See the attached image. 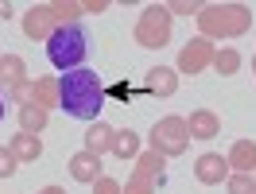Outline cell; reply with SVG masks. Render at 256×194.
Listing matches in <instances>:
<instances>
[{
  "mask_svg": "<svg viewBox=\"0 0 256 194\" xmlns=\"http://www.w3.org/2000/svg\"><path fill=\"white\" fill-rule=\"evenodd\" d=\"M105 101H109V90H105L97 70L82 66V70H70L58 78V109L74 120H97Z\"/></svg>",
  "mask_w": 256,
  "mask_h": 194,
  "instance_id": "cell-1",
  "label": "cell"
},
{
  "mask_svg": "<svg viewBox=\"0 0 256 194\" xmlns=\"http://www.w3.org/2000/svg\"><path fill=\"white\" fill-rule=\"evenodd\" d=\"M202 39H240L252 28V8L248 4H202L198 12Z\"/></svg>",
  "mask_w": 256,
  "mask_h": 194,
  "instance_id": "cell-2",
  "label": "cell"
},
{
  "mask_svg": "<svg viewBox=\"0 0 256 194\" xmlns=\"http://www.w3.org/2000/svg\"><path fill=\"white\" fill-rule=\"evenodd\" d=\"M86 54H90V39H86V32H82L78 24L54 28V35L47 39V58H50V66H54V70H62V74L82 70Z\"/></svg>",
  "mask_w": 256,
  "mask_h": 194,
  "instance_id": "cell-3",
  "label": "cell"
},
{
  "mask_svg": "<svg viewBox=\"0 0 256 194\" xmlns=\"http://www.w3.org/2000/svg\"><path fill=\"white\" fill-rule=\"evenodd\" d=\"M171 12H167V4H148L140 20H136V43L144 50H163L171 43Z\"/></svg>",
  "mask_w": 256,
  "mask_h": 194,
  "instance_id": "cell-4",
  "label": "cell"
},
{
  "mask_svg": "<svg viewBox=\"0 0 256 194\" xmlns=\"http://www.w3.org/2000/svg\"><path fill=\"white\" fill-rule=\"evenodd\" d=\"M152 148L160 152L163 160H175V156H182V152L190 148L186 120H182V116H163V120H156V128H152Z\"/></svg>",
  "mask_w": 256,
  "mask_h": 194,
  "instance_id": "cell-5",
  "label": "cell"
},
{
  "mask_svg": "<svg viewBox=\"0 0 256 194\" xmlns=\"http://www.w3.org/2000/svg\"><path fill=\"white\" fill-rule=\"evenodd\" d=\"M214 62V43L210 39H190L186 47L178 50V74H202L206 66Z\"/></svg>",
  "mask_w": 256,
  "mask_h": 194,
  "instance_id": "cell-6",
  "label": "cell"
},
{
  "mask_svg": "<svg viewBox=\"0 0 256 194\" xmlns=\"http://www.w3.org/2000/svg\"><path fill=\"white\" fill-rule=\"evenodd\" d=\"M54 12H50V4H32L28 12H24V35L35 39V43H47L50 35H54Z\"/></svg>",
  "mask_w": 256,
  "mask_h": 194,
  "instance_id": "cell-7",
  "label": "cell"
},
{
  "mask_svg": "<svg viewBox=\"0 0 256 194\" xmlns=\"http://www.w3.org/2000/svg\"><path fill=\"white\" fill-rule=\"evenodd\" d=\"M229 175H233V171H229L225 156H218V152H206V156H198V163H194V178H198L202 186H222Z\"/></svg>",
  "mask_w": 256,
  "mask_h": 194,
  "instance_id": "cell-8",
  "label": "cell"
},
{
  "mask_svg": "<svg viewBox=\"0 0 256 194\" xmlns=\"http://www.w3.org/2000/svg\"><path fill=\"white\" fill-rule=\"evenodd\" d=\"M66 167H70V178H74V182H86V186H94L97 178H101V156L86 152V148H82L78 156H70Z\"/></svg>",
  "mask_w": 256,
  "mask_h": 194,
  "instance_id": "cell-9",
  "label": "cell"
},
{
  "mask_svg": "<svg viewBox=\"0 0 256 194\" xmlns=\"http://www.w3.org/2000/svg\"><path fill=\"white\" fill-rule=\"evenodd\" d=\"M186 132H190V140H214L222 132V116L214 109H194L190 120H186Z\"/></svg>",
  "mask_w": 256,
  "mask_h": 194,
  "instance_id": "cell-10",
  "label": "cell"
},
{
  "mask_svg": "<svg viewBox=\"0 0 256 194\" xmlns=\"http://www.w3.org/2000/svg\"><path fill=\"white\" fill-rule=\"evenodd\" d=\"M225 163H229L233 175H252V171H256V144H252V140H237V144L229 148Z\"/></svg>",
  "mask_w": 256,
  "mask_h": 194,
  "instance_id": "cell-11",
  "label": "cell"
},
{
  "mask_svg": "<svg viewBox=\"0 0 256 194\" xmlns=\"http://www.w3.org/2000/svg\"><path fill=\"white\" fill-rule=\"evenodd\" d=\"M148 94L175 97L178 94V70H171V66H152V70H148Z\"/></svg>",
  "mask_w": 256,
  "mask_h": 194,
  "instance_id": "cell-12",
  "label": "cell"
},
{
  "mask_svg": "<svg viewBox=\"0 0 256 194\" xmlns=\"http://www.w3.org/2000/svg\"><path fill=\"white\" fill-rule=\"evenodd\" d=\"M163 167H167V160H163L156 148H148V152H140V156H136V171H132V175L148 178V182L156 186V182H163Z\"/></svg>",
  "mask_w": 256,
  "mask_h": 194,
  "instance_id": "cell-13",
  "label": "cell"
},
{
  "mask_svg": "<svg viewBox=\"0 0 256 194\" xmlns=\"http://www.w3.org/2000/svg\"><path fill=\"white\" fill-rule=\"evenodd\" d=\"M8 148H12V156H16L20 163H35L43 156V140H39V136H28V132H16V136L8 140Z\"/></svg>",
  "mask_w": 256,
  "mask_h": 194,
  "instance_id": "cell-14",
  "label": "cell"
},
{
  "mask_svg": "<svg viewBox=\"0 0 256 194\" xmlns=\"http://www.w3.org/2000/svg\"><path fill=\"white\" fill-rule=\"evenodd\" d=\"M112 136H116V128H109L105 120H94L90 132H86V152H94V156L112 152Z\"/></svg>",
  "mask_w": 256,
  "mask_h": 194,
  "instance_id": "cell-15",
  "label": "cell"
},
{
  "mask_svg": "<svg viewBox=\"0 0 256 194\" xmlns=\"http://www.w3.org/2000/svg\"><path fill=\"white\" fill-rule=\"evenodd\" d=\"M20 82H28V62L20 54H0V86L12 90Z\"/></svg>",
  "mask_w": 256,
  "mask_h": 194,
  "instance_id": "cell-16",
  "label": "cell"
},
{
  "mask_svg": "<svg viewBox=\"0 0 256 194\" xmlns=\"http://www.w3.org/2000/svg\"><path fill=\"white\" fill-rule=\"evenodd\" d=\"M47 120H50V109L35 105V101L20 109V132H28V136H39V132L47 128Z\"/></svg>",
  "mask_w": 256,
  "mask_h": 194,
  "instance_id": "cell-17",
  "label": "cell"
},
{
  "mask_svg": "<svg viewBox=\"0 0 256 194\" xmlns=\"http://www.w3.org/2000/svg\"><path fill=\"white\" fill-rule=\"evenodd\" d=\"M112 156H116V160H136V156H140V136L132 128H120L112 136Z\"/></svg>",
  "mask_w": 256,
  "mask_h": 194,
  "instance_id": "cell-18",
  "label": "cell"
},
{
  "mask_svg": "<svg viewBox=\"0 0 256 194\" xmlns=\"http://www.w3.org/2000/svg\"><path fill=\"white\" fill-rule=\"evenodd\" d=\"M35 105L58 109V78H35Z\"/></svg>",
  "mask_w": 256,
  "mask_h": 194,
  "instance_id": "cell-19",
  "label": "cell"
},
{
  "mask_svg": "<svg viewBox=\"0 0 256 194\" xmlns=\"http://www.w3.org/2000/svg\"><path fill=\"white\" fill-rule=\"evenodd\" d=\"M50 12H54V24H58V28H66V24H78L82 0H50Z\"/></svg>",
  "mask_w": 256,
  "mask_h": 194,
  "instance_id": "cell-20",
  "label": "cell"
},
{
  "mask_svg": "<svg viewBox=\"0 0 256 194\" xmlns=\"http://www.w3.org/2000/svg\"><path fill=\"white\" fill-rule=\"evenodd\" d=\"M214 70H218V74H222V78H229V74H237L240 70V54L233 47H222V50H214Z\"/></svg>",
  "mask_w": 256,
  "mask_h": 194,
  "instance_id": "cell-21",
  "label": "cell"
},
{
  "mask_svg": "<svg viewBox=\"0 0 256 194\" xmlns=\"http://www.w3.org/2000/svg\"><path fill=\"white\" fill-rule=\"evenodd\" d=\"M4 101H8V105H20V109L32 105L35 101V82L28 78V82H20V86H12V90H4Z\"/></svg>",
  "mask_w": 256,
  "mask_h": 194,
  "instance_id": "cell-22",
  "label": "cell"
},
{
  "mask_svg": "<svg viewBox=\"0 0 256 194\" xmlns=\"http://www.w3.org/2000/svg\"><path fill=\"white\" fill-rule=\"evenodd\" d=\"M225 190L229 194H256V178L252 175H229L225 178Z\"/></svg>",
  "mask_w": 256,
  "mask_h": 194,
  "instance_id": "cell-23",
  "label": "cell"
},
{
  "mask_svg": "<svg viewBox=\"0 0 256 194\" xmlns=\"http://www.w3.org/2000/svg\"><path fill=\"white\" fill-rule=\"evenodd\" d=\"M167 12H171V16H198V12H202V4H198V0H171V4H167Z\"/></svg>",
  "mask_w": 256,
  "mask_h": 194,
  "instance_id": "cell-24",
  "label": "cell"
},
{
  "mask_svg": "<svg viewBox=\"0 0 256 194\" xmlns=\"http://www.w3.org/2000/svg\"><path fill=\"white\" fill-rule=\"evenodd\" d=\"M20 171V160L12 156V148H0V178H12Z\"/></svg>",
  "mask_w": 256,
  "mask_h": 194,
  "instance_id": "cell-25",
  "label": "cell"
},
{
  "mask_svg": "<svg viewBox=\"0 0 256 194\" xmlns=\"http://www.w3.org/2000/svg\"><path fill=\"white\" fill-rule=\"evenodd\" d=\"M120 194H156V186H152L148 178L132 175V178H128V182H124V186H120Z\"/></svg>",
  "mask_w": 256,
  "mask_h": 194,
  "instance_id": "cell-26",
  "label": "cell"
},
{
  "mask_svg": "<svg viewBox=\"0 0 256 194\" xmlns=\"http://www.w3.org/2000/svg\"><path fill=\"white\" fill-rule=\"evenodd\" d=\"M94 194H120V182L116 178H109V175H101L94 182Z\"/></svg>",
  "mask_w": 256,
  "mask_h": 194,
  "instance_id": "cell-27",
  "label": "cell"
},
{
  "mask_svg": "<svg viewBox=\"0 0 256 194\" xmlns=\"http://www.w3.org/2000/svg\"><path fill=\"white\" fill-rule=\"evenodd\" d=\"M82 12H109V0H82Z\"/></svg>",
  "mask_w": 256,
  "mask_h": 194,
  "instance_id": "cell-28",
  "label": "cell"
},
{
  "mask_svg": "<svg viewBox=\"0 0 256 194\" xmlns=\"http://www.w3.org/2000/svg\"><path fill=\"white\" fill-rule=\"evenodd\" d=\"M132 94H136L132 86H112L109 90V97H120V101H132Z\"/></svg>",
  "mask_w": 256,
  "mask_h": 194,
  "instance_id": "cell-29",
  "label": "cell"
},
{
  "mask_svg": "<svg viewBox=\"0 0 256 194\" xmlns=\"http://www.w3.org/2000/svg\"><path fill=\"white\" fill-rule=\"evenodd\" d=\"M35 194H66L62 186H43V190H35Z\"/></svg>",
  "mask_w": 256,
  "mask_h": 194,
  "instance_id": "cell-30",
  "label": "cell"
},
{
  "mask_svg": "<svg viewBox=\"0 0 256 194\" xmlns=\"http://www.w3.org/2000/svg\"><path fill=\"white\" fill-rule=\"evenodd\" d=\"M0 16H4V20L12 16V4H0Z\"/></svg>",
  "mask_w": 256,
  "mask_h": 194,
  "instance_id": "cell-31",
  "label": "cell"
},
{
  "mask_svg": "<svg viewBox=\"0 0 256 194\" xmlns=\"http://www.w3.org/2000/svg\"><path fill=\"white\" fill-rule=\"evenodd\" d=\"M4 105H8V101H4V97H0V120H4Z\"/></svg>",
  "mask_w": 256,
  "mask_h": 194,
  "instance_id": "cell-32",
  "label": "cell"
},
{
  "mask_svg": "<svg viewBox=\"0 0 256 194\" xmlns=\"http://www.w3.org/2000/svg\"><path fill=\"white\" fill-rule=\"evenodd\" d=\"M252 70H256V54H252Z\"/></svg>",
  "mask_w": 256,
  "mask_h": 194,
  "instance_id": "cell-33",
  "label": "cell"
},
{
  "mask_svg": "<svg viewBox=\"0 0 256 194\" xmlns=\"http://www.w3.org/2000/svg\"><path fill=\"white\" fill-rule=\"evenodd\" d=\"M252 178H256V171H252Z\"/></svg>",
  "mask_w": 256,
  "mask_h": 194,
  "instance_id": "cell-34",
  "label": "cell"
}]
</instances>
